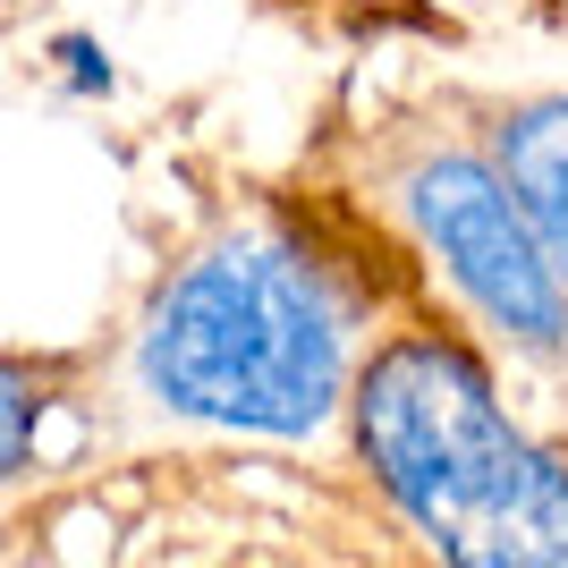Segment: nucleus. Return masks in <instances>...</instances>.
I'll return each mask as SVG.
<instances>
[{
  "label": "nucleus",
  "mask_w": 568,
  "mask_h": 568,
  "mask_svg": "<svg viewBox=\"0 0 568 568\" xmlns=\"http://www.w3.org/2000/svg\"><path fill=\"white\" fill-rule=\"evenodd\" d=\"M382 288L297 221H237L204 237L144 297L128 374L179 425L246 442H314L348 416Z\"/></svg>",
  "instance_id": "f257e3e1"
},
{
  "label": "nucleus",
  "mask_w": 568,
  "mask_h": 568,
  "mask_svg": "<svg viewBox=\"0 0 568 568\" xmlns=\"http://www.w3.org/2000/svg\"><path fill=\"white\" fill-rule=\"evenodd\" d=\"M348 450L442 568H568V450L509 416L475 332L399 314L356 365Z\"/></svg>",
  "instance_id": "f03ea898"
},
{
  "label": "nucleus",
  "mask_w": 568,
  "mask_h": 568,
  "mask_svg": "<svg viewBox=\"0 0 568 568\" xmlns=\"http://www.w3.org/2000/svg\"><path fill=\"white\" fill-rule=\"evenodd\" d=\"M390 213L467 323L526 365H568V281L518 221L484 144H425L390 179Z\"/></svg>",
  "instance_id": "7ed1b4c3"
},
{
  "label": "nucleus",
  "mask_w": 568,
  "mask_h": 568,
  "mask_svg": "<svg viewBox=\"0 0 568 568\" xmlns=\"http://www.w3.org/2000/svg\"><path fill=\"white\" fill-rule=\"evenodd\" d=\"M484 162L500 170L518 221L535 230V246H544L551 272L568 281V85L500 102L493 128H484Z\"/></svg>",
  "instance_id": "20e7f679"
},
{
  "label": "nucleus",
  "mask_w": 568,
  "mask_h": 568,
  "mask_svg": "<svg viewBox=\"0 0 568 568\" xmlns=\"http://www.w3.org/2000/svg\"><path fill=\"white\" fill-rule=\"evenodd\" d=\"M69 416V382L43 356H0V484H26V475L51 458V425Z\"/></svg>",
  "instance_id": "39448f33"
},
{
  "label": "nucleus",
  "mask_w": 568,
  "mask_h": 568,
  "mask_svg": "<svg viewBox=\"0 0 568 568\" xmlns=\"http://www.w3.org/2000/svg\"><path fill=\"white\" fill-rule=\"evenodd\" d=\"M51 77H60L77 102L119 94V69H111V51H102V34H51Z\"/></svg>",
  "instance_id": "423d86ee"
}]
</instances>
